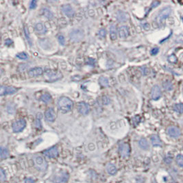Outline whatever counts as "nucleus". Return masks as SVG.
I'll use <instances>...</instances> for the list:
<instances>
[{
  "label": "nucleus",
  "instance_id": "7",
  "mask_svg": "<svg viewBox=\"0 0 183 183\" xmlns=\"http://www.w3.org/2000/svg\"><path fill=\"white\" fill-rule=\"evenodd\" d=\"M77 110H78V112L81 115H87L90 111V106L86 102H80L77 104Z\"/></svg>",
  "mask_w": 183,
  "mask_h": 183
},
{
  "label": "nucleus",
  "instance_id": "33",
  "mask_svg": "<svg viewBox=\"0 0 183 183\" xmlns=\"http://www.w3.org/2000/svg\"><path fill=\"white\" fill-rule=\"evenodd\" d=\"M168 61L171 63H176L177 62V57L175 56V55H170V56H168Z\"/></svg>",
  "mask_w": 183,
  "mask_h": 183
},
{
  "label": "nucleus",
  "instance_id": "3",
  "mask_svg": "<svg viewBox=\"0 0 183 183\" xmlns=\"http://www.w3.org/2000/svg\"><path fill=\"white\" fill-rule=\"evenodd\" d=\"M171 13V8L170 6L163 8L156 16V23L159 25L161 24L166 19L168 18V16L170 15Z\"/></svg>",
  "mask_w": 183,
  "mask_h": 183
},
{
  "label": "nucleus",
  "instance_id": "25",
  "mask_svg": "<svg viewBox=\"0 0 183 183\" xmlns=\"http://www.w3.org/2000/svg\"><path fill=\"white\" fill-rule=\"evenodd\" d=\"M41 99L44 103H49V102H51L52 101V96L49 93H44L41 95Z\"/></svg>",
  "mask_w": 183,
  "mask_h": 183
},
{
  "label": "nucleus",
  "instance_id": "9",
  "mask_svg": "<svg viewBox=\"0 0 183 183\" xmlns=\"http://www.w3.org/2000/svg\"><path fill=\"white\" fill-rule=\"evenodd\" d=\"M56 118V112L52 108H49L45 113V119L48 122H54Z\"/></svg>",
  "mask_w": 183,
  "mask_h": 183
},
{
  "label": "nucleus",
  "instance_id": "21",
  "mask_svg": "<svg viewBox=\"0 0 183 183\" xmlns=\"http://www.w3.org/2000/svg\"><path fill=\"white\" fill-rule=\"evenodd\" d=\"M41 12H42L43 15L45 16L46 19H49V20H52V19H54V14L52 11L48 9L47 8H44L41 10Z\"/></svg>",
  "mask_w": 183,
  "mask_h": 183
},
{
  "label": "nucleus",
  "instance_id": "6",
  "mask_svg": "<svg viewBox=\"0 0 183 183\" xmlns=\"http://www.w3.org/2000/svg\"><path fill=\"white\" fill-rule=\"evenodd\" d=\"M26 126V121L23 119H21L14 122L12 126V129L14 132H20L23 131Z\"/></svg>",
  "mask_w": 183,
  "mask_h": 183
},
{
  "label": "nucleus",
  "instance_id": "30",
  "mask_svg": "<svg viewBox=\"0 0 183 183\" xmlns=\"http://www.w3.org/2000/svg\"><path fill=\"white\" fill-rule=\"evenodd\" d=\"M176 162L180 167H183V155L178 154L176 158Z\"/></svg>",
  "mask_w": 183,
  "mask_h": 183
},
{
  "label": "nucleus",
  "instance_id": "46",
  "mask_svg": "<svg viewBox=\"0 0 183 183\" xmlns=\"http://www.w3.org/2000/svg\"><path fill=\"white\" fill-rule=\"evenodd\" d=\"M12 43H13V41H11L10 39H7V40H5V45H10Z\"/></svg>",
  "mask_w": 183,
  "mask_h": 183
},
{
  "label": "nucleus",
  "instance_id": "16",
  "mask_svg": "<svg viewBox=\"0 0 183 183\" xmlns=\"http://www.w3.org/2000/svg\"><path fill=\"white\" fill-rule=\"evenodd\" d=\"M129 29L126 26H122L119 27L118 29V34L119 37L121 38H126L129 35Z\"/></svg>",
  "mask_w": 183,
  "mask_h": 183
},
{
  "label": "nucleus",
  "instance_id": "42",
  "mask_svg": "<svg viewBox=\"0 0 183 183\" xmlns=\"http://www.w3.org/2000/svg\"><path fill=\"white\" fill-rule=\"evenodd\" d=\"M110 102V99L106 96H104L103 98V103L106 105H108Z\"/></svg>",
  "mask_w": 183,
  "mask_h": 183
},
{
  "label": "nucleus",
  "instance_id": "13",
  "mask_svg": "<svg viewBox=\"0 0 183 183\" xmlns=\"http://www.w3.org/2000/svg\"><path fill=\"white\" fill-rule=\"evenodd\" d=\"M17 91L16 88L13 87H5V86H2L0 88V95L2 96L4 95H11L14 94Z\"/></svg>",
  "mask_w": 183,
  "mask_h": 183
},
{
  "label": "nucleus",
  "instance_id": "17",
  "mask_svg": "<svg viewBox=\"0 0 183 183\" xmlns=\"http://www.w3.org/2000/svg\"><path fill=\"white\" fill-rule=\"evenodd\" d=\"M34 30L38 34H45L48 31L46 26L42 23H38L36 24L34 26Z\"/></svg>",
  "mask_w": 183,
  "mask_h": 183
},
{
  "label": "nucleus",
  "instance_id": "22",
  "mask_svg": "<svg viewBox=\"0 0 183 183\" xmlns=\"http://www.w3.org/2000/svg\"><path fill=\"white\" fill-rule=\"evenodd\" d=\"M106 171H108V173L110 175H115V174L117 173V167H115V165L112 164V163H109L106 165Z\"/></svg>",
  "mask_w": 183,
  "mask_h": 183
},
{
  "label": "nucleus",
  "instance_id": "2",
  "mask_svg": "<svg viewBox=\"0 0 183 183\" xmlns=\"http://www.w3.org/2000/svg\"><path fill=\"white\" fill-rule=\"evenodd\" d=\"M69 38L70 41L74 43H77L81 41L84 37V31L82 29L80 28H76L72 30L69 33Z\"/></svg>",
  "mask_w": 183,
  "mask_h": 183
},
{
  "label": "nucleus",
  "instance_id": "4",
  "mask_svg": "<svg viewBox=\"0 0 183 183\" xmlns=\"http://www.w3.org/2000/svg\"><path fill=\"white\" fill-rule=\"evenodd\" d=\"M63 77L62 74L59 71H55L52 70H48L45 73V78L48 82H54L59 80Z\"/></svg>",
  "mask_w": 183,
  "mask_h": 183
},
{
  "label": "nucleus",
  "instance_id": "35",
  "mask_svg": "<svg viewBox=\"0 0 183 183\" xmlns=\"http://www.w3.org/2000/svg\"><path fill=\"white\" fill-rule=\"evenodd\" d=\"M58 40H59V42L61 45L63 46L65 45V37H64L63 35H59V37H58Z\"/></svg>",
  "mask_w": 183,
  "mask_h": 183
},
{
  "label": "nucleus",
  "instance_id": "47",
  "mask_svg": "<svg viewBox=\"0 0 183 183\" xmlns=\"http://www.w3.org/2000/svg\"><path fill=\"white\" fill-rule=\"evenodd\" d=\"M182 91H183V85H182Z\"/></svg>",
  "mask_w": 183,
  "mask_h": 183
},
{
  "label": "nucleus",
  "instance_id": "26",
  "mask_svg": "<svg viewBox=\"0 0 183 183\" xmlns=\"http://www.w3.org/2000/svg\"><path fill=\"white\" fill-rule=\"evenodd\" d=\"M163 87L165 90L171 91L173 89L174 86L172 82H171V81H170V80H165V81L163 82Z\"/></svg>",
  "mask_w": 183,
  "mask_h": 183
},
{
  "label": "nucleus",
  "instance_id": "44",
  "mask_svg": "<svg viewBox=\"0 0 183 183\" xmlns=\"http://www.w3.org/2000/svg\"><path fill=\"white\" fill-rule=\"evenodd\" d=\"M171 161H172V159L170 156H167L165 159V162L167 163H170Z\"/></svg>",
  "mask_w": 183,
  "mask_h": 183
},
{
  "label": "nucleus",
  "instance_id": "27",
  "mask_svg": "<svg viewBox=\"0 0 183 183\" xmlns=\"http://www.w3.org/2000/svg\"><path fill=\"white\" fill-rule=\"evenodd\" d=\"M99 84H100L102 87H109V79H108L107 77H103V76L100 77L99 79Z\"/></svg>",
  "mask_w": 183,
  "mask_h": 183
},
{
  "label": "nucleus",
  "instance_id": "40",
  "mask_svg": "<svg viewBox=\"0 0 183 183\" xmlns=\"http://www.w3.org/2000/svg\"><path fill=\"white\" fill-rule=\"evenodd\" d=\"M159 49L158 48H153L151 50V54L153 55V56H155V55H156L158 53H159Z\"/></svg>",
  "mask_w": 183,
  "mask_h": 183
},
{
  "label": "nucleus",
  "instance_id": "38",
  "mask_svg": "<svg viewBox=\"0 0 183 183\" xmlns=\"http://www.w3.org/2000/svg\"><path fill=\"white\" fill-rule=\"evenodd\" d=\"M37 2L35 1V0H33V1L30 2V9H34V8H36V7H37Z\"/></svg>",
  "mask_w": 183,
  "mask_h": 183
},
{
  "label": "nucleus",
  "instance_id": "41",
  "mask_svg": "<svg viewBox=\"0 0 183 183\" xmlns=\"http://www.w3.org/2000/svg\"><path fill=\"white\" fill-rule=\"evenodd\" d=\"M99 36H101L102 37H105L106 35V31L104 29H102L99 30Z\"/></svg>",
  "mask_w": 183,
  "mask_h": 183
},
{
  "label": "nucleus",
  "instance_id": "29",
  "mask_svg": "<svg viewBox=\"0 0 183 183\" xmlns=\"http://www.w3.org/2000/svg\"><path fill=\"white\" fill-rule=\"evenodd\" d=\"M174 110L178 113H183V104H176L174 106Z\"/></svg>",
  "mask_w": 183,
  "mask_h": 183
},
{
  "label": "nucleus",
  "instance_id": "34",
  "mask_svg": "<svg viewBox=\"0 0 183 183\" xmlns=\"http://www.w3.org/2000/svg\"><path fill=\"white\" fill-rule=\"evenodd\" d=\"M41 113H39V116H38V114L37 115V120H36V123H35L36 127H39V128H41Z\"/></svg>",
  "mask_w": 183,
  "mask_h": 183
},
{
  "label": "nucleus",
  "instance_id": "1",
  "mask_svg": "<svg viewBox=\"0 0 183 183\" xmlns=\"http://www.w3.org/2000/svg\"><path fill=\"white\" fill-rule=\"evenodd\" d=\"M57 106L61 112L63 113H66L70 112L73 109L74 102L67 97L63 96L59 98L57 103Z\"/></svg>",
  "mask_w": 183,
  "mask_h": 183
},
{
  "label": "nucleus",
  "instance_id": "45",
  "mask_svg": "<svg viewBox=\"0 0 183 183\" xmlns=\"http://www.w3.org/2000/svg\"><path fill=\"white\" fill-rule=\"evenodd\" d=\"M160 4V3L159 2H154L152 4V8L156 7V6H158V5H159Z\"/></svg>",
  "mask_w": 183,
  "mask_h": 183
},
{
  "label": "nucleus",
  "instance_id": "5",
  "mask_svg": "<svg viewBox=\"0 0 183 183\" xmlns=\"http://www.w3.org/2000/svg\"><path fill=\"white\" fill-rule=\"evenodd\" d=\"M34 161L35 167H37L38 170L44 171L48 168V163L43 156H37L34 158Z\"/></svg>",
  "mask_w": 183,
  "mask_h": 183
},
{
  "label": "nucleus",
  "instance_id": "11",
  "mask_svg": "<svg viewBox=\"0 0 183 183\" xmlns=\"http://www.w3.org/2000/svg\"><path fill=\"white\" fill-rule=\"evenodd\" d=\"M61 10H62L64 15L68 16V17H72V16L74 15L75 13L73 8L69 4L63 5L62 6H61Z\"/></svg>",
  "mask_w": 183,
  "mask_h": 183
},
{
  "label": "nucleus",
  "instance_id": "8",
  "mask_svg": "<svg viewBox=\"0 0 183 183\" xmlns=\"http://www.w3.org/2000/svg\"><path fill=\"white\" fill-rule=\"evenodd\" d=\"M119 152L122 157L126 158L129 156L130 153V145L127 143H121L119 148Z\"/></svg>",
  "mask_w": 183,
  "mask_h": 183
},
{
  "label": "nucleus",
  "instance_id": "43",
  "mask_svg": "<svg viewBox=\"0 0 183 183\" xmlns=\"http://www.w3.org/2000/svg\"><path fill=\"white\" fill-rule=\"evenodd\" d=\"M24 183H35L34 180H32V178H26L25 180Z\"/></svg>",
  "mask_w": 183,
  "mask_h": 183
},
{
  "label": "nucleus",
  "instance_id": "24",
  "mask_svg": "<svg viewBox=\"0 0 183 183\" xmlns=\"http://www.w3.org/2000/svg\"><path fill=\"white\" fill-rule=\"evenodd\" d=\"M138 145H139L141 148H142L143 149H145V150H147V149H148L149 148L148 141L144 138H141L139 140V141H138Z\"/></svg>",
  "mask_w": 183,
  "mask_h": 183
},
{
  "label": "nucleus",
  "instance_id": "31",
  "mask_svg": "<svg viewBox=\"0 0 183 183\" xmlns=\"http://www.w3.org/2000/svg\"><path fill=\"white\" fill-rule=\"evenodd\" d=\"M24 32H25V35H26V37L27 42L29 43L30 45H32V41H31V39H30L29 31H28V29H27V27H24Z\"/></svg>",
  "mask_w": 183,
  "mask_h": 183
},
{
  "label": "nucleus",
  "instance_id": "14",
  "mask_svg": "<svg viewBox=\"0 0 183 183\" xmlns=\"http://www.w3.org/2000/svg\"><path fill=\"white\" fill-rule=\"evenodd\" d=\"M43 154L47 157L49 158V159H53V158H56L58 156V155H59V151H58L56 147H52V148L44 151Z\"/></svg>",
  "mask_w": 183,
  "mask_h": 183
},
{
  "label": "nucleus",
  "instance_id": "36",
  "mask_svg": "<svg viewBox=\"0 0 183 183\" xmlns=\"http://www.w3.org/2000/svg\"><path fill=\"white\" fill-rule=\"evenodd\" d=\"M27 67V64L23 63V64H20V65H19L18 69H19V71L21 72V71H23L25 70V69H26Z\"/></svg>",
  "mask_w": 183,
  "mask_h": 183
},
{
  "label": "nucleus",
  "instance_id": "19",
  "mask_svg": "<svg viewBox=\"0 0 183 183\" xmlns=\"http://www.w3.org/2000/svg\"><path fill=\"white\" fill-rule=\"evenodd\" d=\"M109 32H110V37L112 40L117 39L118 31L117 30V27H116L115 25H111V26H110Z\"/></svg>",
  "mask_w": 183,
  "mask_h": 183
},
{
  "label": "nucleus",
  "instance_id": "10",
  "mask_svg": "<svg viewBox=\"0 0 183 183\" xmlns=\"http://www.w3.org/2000/svg\"><path fill=\"white\" fill-rule=\"evenodd\" d=\"M167 132L169 136L173 138H178L181 135V131L178 127L176 126H170L167 129Z\"/></svg>",
  "mask_w": 183,
  "mask_h": 183
},
{
  "label": "nucleus",
  "instance_id": "18",
  "mask_svg": "<svg viewBox=\"0 0 183 183\" xmlns=\"http://www.w3.org/2000/svg\"><path fill=\"white\" fill-rule=\"evenodd\" d=\"M117 18L119 21L124 23V22H126L128 19V15L123 12V11L119 10L117 13Z\"/></svg>",
  "mask_w": 183,
  "mask_h": 183
},
{
  "label": "nucleus",
  "instance_id": "15",
  "mask_svg": "<svg viewBox=\"0 0 183 183\" xmlns=\"http://www.w3.org/2000/svg\"><path fill=\"white\" fill-rule=\"evenodd\" d=\"M43 73H44L43 69L41 67H34L30 69L28 71L29 76L32 77L40 76L41 75H43Z\"/></svg>",
  "mask_w": 183,
  "mask_h": 183
},
{
  "label": "nucleus",
  "instance_id": "28",
  "mask_svg": "<svg viewBox=\"0 0 183 183\" xmlns=\"http://www.w3.org/2000/svg\"><path fill=\"white\" fill-rule=\"evenodd\" d=\"M8 154H9V153H8V149L6 148L2 147L1 149H0V156H1V159H5V158L8 157Z\"/></svg>",
  "mask_w": 183,
  "mask_h": 183
},
{
  "label": "nucleus",
  "instance_id": "39",
  "mask_svg": "<svg viewBox=\"0 0 183 183\" xmlns=\"http://www.w3.org/2000/svg\"><path fill=\"white\" fill-rule=\"evenodd\" d=\"M176 41L178 43L183 44V35L181 34V35L178 36V37H177V38H176Z\"/></svg>",
  "mask_w": 183,
  "mask_h": 183
},
{
  "label": "nucleus",
  "instance_id": "37",
  "mask_svg": "<svg viewBox=\"0 0 183 183\" xmlns=\"http://www.w3.org/2000/svg\"><path fill=\"white\" fill-rule=\"evenodd\" d=\"M0 177H1V181H4L6 178V174L4 172V171L3 170V169H1V171H0Z\"/></svg>",
  "mask_w": 183,
  "mask_h": 183
},
{
  "label": "nucleus",
  "instance_id": "20",
  "mask_svg": "<svg viewBox=\"0 0 183 183\" xmlns=\"http://www.w3.org/2000/svg\"><path fill=\"white\" fill-rule=\"evenodd\" d=\"M69 178V175L66 173H64L60 176L55 177L54 182V183H63L65 182Z\"/></svg>",
  "mask_w": 183,
  "mask_h": 183
},
{
  "label": "nucleus",
  "instance_id": "23",
  "mask_svg": "<svg viewBox=\"0 0 183 183\" xmlns=\"http://www.w3.org/2000/svg\"><path fill=\"white\" fill-rule=\"evenodd\" d=\"M151 142L154 146H161L162 142L157 135H152L151 137Z\"/></svg>",
  "mask_w": 183,
  "mask_h": 183
},
{
  "label": "nucleus",
  "instance_id": "32",
  "mask_svg": "<svg viewBox=\"0 0 183 183\" xmlns=\"http://www.w3.org/2000/svg\"><path fill=\"white\" fill-rule=\"evenodd\" d=\"M16 56L21 60H26L28 59V56H27V54L25 53V52H21V53H19L16 54Z\"/></svg>",
  "mask_w": 183,
  "mask_h": 183
},
{
  "label": "nucleus",
  "instance_id": "12",
  "mask_svg": "<svg viewBox=\"0 0 183 183\" xmlns=\"http://www.w3.org/2000/svg\"><path fill=\"white\" fill-rule=\"evenodd\" d=\"M161 97V90L158 85H154L151 89V98L154 100H157Z\"/></svg>",
  "mask_w": 183,
  "mask_h": 183
}]
</instances>
